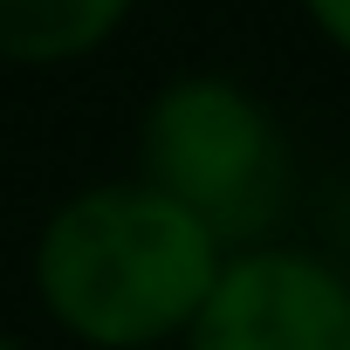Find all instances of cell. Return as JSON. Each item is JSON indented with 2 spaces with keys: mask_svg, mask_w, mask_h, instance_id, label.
<instances>
[{
  "mask_svg": "<svg viewBox=\"0 0 350 350\" xmlns=\"http://www.w3.org/2000/svg\"><path fill=\"white\" fill-rule=\"evenodd\" d=\"M144 186L186 206L220 247L261 241L288 206V144L227 76H179L144 110Z\"/></svg>",
  "mask_w": 350,
  "mask_h": 350,
  "instance_id": "obj_2",
  "label": "cell"
},
{
  "mask_svg": "<svg viewBox=\"0 0 350 350\" xmlns=\"http://www.w3.org/2000/svg\"><path fill=\"white\" fill-rule=\"evenodd\" d=\"M131 0H0V55L8 62H69L90 55Z\"/></svg>",
  "mask_w": 350,
  "mask_h": 350,
  "instance_id": "obj_4",
  "label": "cell"
},
{
  "mask_svg": "<svg viewBox=\"0 0 350 350\" xmlns=\"http://www.w3.org/2000/svg\"><path fill=\"white\" fill-rule=\"evenodd\" d=\"M0 350H21V343H14V336H0Z\"/></svg>",
  "mask_w": 350,
  "mask_h": 350,
  "instance_id": "obj_6",
  "label": "cell"
},
{
  "mask_svg": "<svg viewBox=\"0 0 350 350\" xmlns=\"http://www.w3.org/2000/svg\"><path fill=\"white\" fill-rule=\"evenodd\" d=\"M302 8H309V21H316V28L350 55V0H302Z\"/></svg>",
  "mask_w": 350,
  "mask_h": 350,
  "instance_id": "obj_5",
  "label": "cell"
},
{
  "mask_svg": "<svg viewBox=\"0 0 350 350\" xmlns=\"http://www.w3.org/2000/svg\"><path fill=\"white\" fill-rule=\"evenodd\" d=\"M220 261L227 247L165 193L90 186L42 227L35 282L69 336L96 350H144L200 316Z\"/></svg>",
  "mask_w": 350,
  "mask_h": 350,
  "instance_id": "obj_1",
  "label": "cell"
},
{
  "mask_svg": "<svg viewBox=\"0 0 350 350\" xmlns=\"http://www.w3.org/2000/svg\"><path fill=\"white\" fill-rule=\"evenodd\" d=\"M186 350H350V288L295 247H241L186 323Z\"/></svg>",
  "mask_w": 350,
  "mask_h": 350,
  "instance_id": "obj_3",
  "label": "cell"
}]
</instances>
